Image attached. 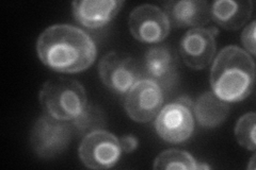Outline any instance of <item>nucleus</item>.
<instances>
[{"mask_svg":"<svg viewBox=\"0 0 256 170\" xmlns=\"http://www.w3.org/2000/svg\"><path fill=\"white\" fill-rule=\"evenodd\" d=\"M255 26H256V21L253 20L244 28V30L242 31V43L244 47L246 48V51L251 55L256 54Z\"/></svg>","mask_w":256,"mask_h":170,"instance_id":"nucleus-19","label":"nucleus"},{"mask_svg":"<svg viewBox=\"0 0 256 170\" xmlns=\"http://www.w3.org/2000/svg\"><path fill=\"white\" fill-rule=\"evenodd\" d=\"M38 100L47 115L66 121L75 119L88 105L82 84L68 78L47 80L40 91Z\"/></svg>","mask_w":256,"mask_h":170,"instance_id":"nucleus-3","label":"nucleus"},{"mask_svg":"<svg viewBox=\"0 0 256 170\" xmlns=\"http://www.w3.org/2000/svg\"><path fill=\"white\" fill-rule=\"evenodd\" d=\"M122 152L120 140L104 129L86 134L78 149L82 164L95 170L112 168L121 159Z\"/></svg>","mask_w":256,"mask_h":170,"instance_id":"nucleus-7","label":"nucleus"},{"mask_svg":"<svg viewBox=\"0 0 256 170\" xmlns=\"http://www.w3.org/2000/svg\"><path fill=\"white\" fill-rule=\"evenodd\" d=\"M153 168L156 170L210 169L207 164L196 161L189 152L178 149H169L160 153L154 161Z\"/></svg>","mask_w":256,"mask_h":170,"instance_id":"nucleus-16","label":"nucleus"},{"mask_svg":"<svg viewBox=\"0 0 256 170\" xmlns=\"http://www.w3.org/2000/svg\"><path fill=\"white\" fill-rule=\"evenodd\" d=\"M98 75L102 82L110 91L124 95L142 79V70L132 55L110 51L98 63Z\"/></svg>","mask_w":256,"mask_h":170,"instance_id":"nucleus-6","label":"nucleus"},{"mask_svg":"<svg viewBox=\"0 0 256 170\" xmlns=\"http://www.w3.org/2000/svg\"><path fill=\"white\" fill-rule=\"evenodd\" d=\"M192 102L187 97L166 105L156 116L155 129L162 139L171 144L188 141L194 131Z\"/></svg>","mask_w":256,"mask_h":170,"instance_id":"nucleus-5","label":"nucleus"},{"mask_svg":"<svg viewBox=\"0 0 256 170\" xmlns=\"http://www.w3.org/2000/svg\"><path fill=\"white\" fill-rule=\"evenodd\" d=\"M178 58L172 48L155 46L146 53L141 67L146 79L154 81L160 87H172L178 77Z\"/></svg>","mask_w":256,"mask_h":170,"instance_id":"nucleus-11","label":"nucleus"},{"mask_svg":"<svg viewBox=\"0 0 256 170\" xmlns=\"http://www.w3.org/2000/svg\"><path fill=\"white\" fill-rule=\"evenodd\" d=\"M128 26L141 43H160L169 35L171 25L164 11L153 4H141L130 12Z\"/></svg>","mask_w":256,"mask_h":170,"instance_id":"nucleus-9","label":"nucleus"},{"mask_svg":"<svg viewBox=\"0 0 256 170\" xmlns=\"http://www.w3.org/2000/svg\"><path fill=\"white\" fill-rule=\"evenodd\" d=\"M73 130L79 135H86L93 131L100 130L106 125L104 112L98 107L88 103L80 115L70 121Z\"/></svg>","mask_w":256,"mask_h":170,"instance_id":"nucleus-17","label":"nucleus"},{"mask_svg":"<svg viewBox=\"0 0 256 170\" xmlns=\"http://www.w3.org/2000/svg\"><path fill=\"white\" fill-rule=\"evenodd\" d=\"M248 169H251V170L255 169V156L252 157V159L250 161V164L248 165Z\"/></svg>","mask_w":256,"mask_h":170,"instance_id":"nucleus-21","label":"nucleus"},{"mask_svg":"<svg viewBox=\"0 0 256 170\" xmlns=\"http://www.w3.org/2000/svg\"><path fill=\"white\" fill-rule=\"evenodd\" d=\"M255 128L256 114L254 112L248 113L239 118L235 127V136L238 144L242 147L255 151Z\"/></svg>","mask_w":256,"mask_h":170,"instance_id":"nucleus-18","label":"nucleus"},{"mask_svg":"<svg viewBox=\"0 0 256 170\" xmlns=\"http://www.w3.org/2000/svg\"><path fill=\"white\" fill-rule=\"evenodd\" d=\"M255 63L252 56L237 46H228L219 52L210 70L214 95L226 102H239L254 88Z\"/></svg>","mask_w":256,"mask_h":170,"instance_id":"nucleus-2","label":"nucleus"},{"mask_svg":"<svg viewBox=\"0 0 256 170\" xmlns=\"http://www.w3.org/2000/svg\"><path fill=\"white\" fill-rule=\"evenodd\" d=\"M219 30L216 27L192 28L180 40V52L182 61L192 69H204L212 62L217 49Z\"/></svg>","mask_w":256,"mask_h":170,"instance_id":"nucleus-10","label":"nucleus"},{"mask_svg":"<svg viewBox=\"0 0 256 170\" xmlns=\"http://www.w3.org/2000/svg\"><path fill=\"white\" fill-rule=\"evenodd\" d=\"M123 4L118 0H82L74 1L72 6L78 23L86 29H98L114 19Z\"/></svg>","mask_w":256,"mask_h":170,"instance_id":"nucleus-13","label":"nucleus"},{"mask_svg":"<svg viewBox=\"0 0 256 170\" xmlns=\"http://www.w3.org/2000/svg\"><path fill=\"white\" fill-rule=\"evenodd\" d=\"M73 131L70 121L43 115L32 127L30 134L32 150L41 159L57 157L68 148Z\"/></svg>","mask_w":256,"mask_h":170,"instance_id":"nucleus-4","label":"nucleus"},{"mask_svg":"<svg viewBox=\"0 0 256 170\" xmlns=\"http://www.w3.org/2000/svg\"><path fill=\"white\" fill-rule=\"evenodd\" d=\"M194 111L200 126L214 129L226 120L230 114V104L212 92H206L198 96L194 102Z\"/></svg>","mask_w":256,"mask_h":170,"instance_id":"nucleus-15","label":"nucleus"},{"mask_svg":"<svg viewBox=\"0 0 256 170\" xmlns=\"http://www.w3.org/2000/svg\"><path fill=\"white\" fill-rule=\"evenodd\" d=\"M170 25L176 28H202L212 20L210 4L202 0H180L164 3Z\"/></svg>","mask_w":256,"mask_h":170,"instance_id":"nucleus-12","label":"nucleus"},{"mask_svg":"<svg viewBox=\"0 0 256 170\" xmlns=\"http://www.w3.org/2000/svg\"><path fill=\"white\" fill-rule=\"evenodd\" d=\"M120 145H121L122 151L125 153H132L138 148L139 141L137 137L132 134L124 135L120 139Z\"/></svg>","mask_w":256,"mask_h":170,"instance_id":"nucleus-20","label":"nucleus"},{"mask_svg":"<svg viewBox=\"0 0 256 170\" xmlns=\"http://www.w3.org/2000/svg\"><path fill=\"white\" fill-rule=\"evenodd\" d=\"M164 104V93L154 81L142 78L126 93L124 107L127 115L137 123H148L158 115Z\"/></svg>","mask_w":256,"mask_h":170,"instance_id":"nucleus-8","label":"nucleus"},{"mask_svg":"<svg viewBox=\"0 0 256 170\" xmlns=\"http://www.w3.org/2000/svg\"><path fill=\"white\" fill-rule=\"evenodd\" d=\"M253 12V2L219 0L210 5L212 19L226 30H238L250 19Z\"/></svg>","mask_w":256,"mask_h":170,"instance_id":"nucleus-14","label":"nucleus"},{"mask_svg":"<svg viewBox=\"0 0 256 170\" xmlns=\"http://www.w3.org/2000/svg\"><path fill=\"white\" fill-rule=\"evenodd\" d=\"M36 52L44 65L63 74L88 69L98 55L92 37L82 29L66 23L45 29L38 38Z\"/></svg>","mask_w":256,"mask_h":170,"instance_id":"nucleus-1","label":"nucleus"}]
</instances>
